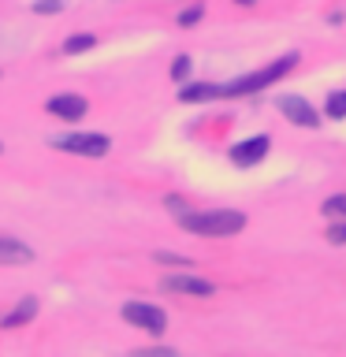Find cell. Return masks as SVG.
<instances>
[{"label":"cell","mask_w":346,"mask_h":357,"mask_svg":"<svg viewBox=\"0 0 346 357\" xmlns=\"http://www.w3.org/2000/svg\"><path fill=\"white\" fill-rule=\"evenodd\" d=\"M86 49H93V33H75V38H67V41H63V52H67V56L86 52Z\"/></svg>","instance_id":"4fadbf2b"},{"label":"cell","mask_w":346,"mask_h":357,"mask_svg":"<svg viewBox=\"0 0 346 357\" xmlns=\"http://www.w3.org/2000/svg\"><path fill=\"white\" fill-rule=\"evenodd\" d=\"M33 250L27 242L11 238V234H0V264H30Z\"/></svg>","instance_id":"9c48e42d"},{"label":"cell","mask_w":346,"mask_h":357,"mask_svg":"<svg viewBox=\"0 0 346 357\" xmlns=\"http://www.w3.org/2000/svg\"><path fill=\"white\" fill-rule=\"evenodd\" d=\"M239 4H253V0H239Z\"/></svg>","instance_id":"44dd1931"},{"label":"cell","mask_w":346,"mask_h":357,"mask_svg":"<svg viewBox=\"0 0 346 357\" xmlns=\"http://www.w3.org/2000/svg\"><path fill=\"white\" fill-rule=\"evenodd\" d=\"M320 208H324V216H339V220H346V194H335V197H328Z\"/></svg>","instance_id":"5bb4252c"},{"label":"cell","mask_w":346,"mask_h":357,"mask_svg":"<svg viewBox=\"0 0 346 357\" xmlns=\"http://www.w3.org/2000/svg\"><path fill=\"white\" fill-rule=\"evenodd\" d=\"M123 320H127L130 328L149 331V335L167 331V312L160 305H149V301H127V305H123Z\"/></svg>","instance_id":"3957f363"},{"label":"cell","mask_w":346,"mask_h":357,"mask_svg":"<svg viewBox=\"0 0 346 357\" xmlns=\"http://www.w3.org/2000/svg\"><path fill=\"white\" fill-rule=\"evenodd\" d=\"M279 112L290 123H298V127H320V116L309 108L306 97H279Z\"/></svg>","instance_id":"52a82bcc"},{"label":"cell","mask_w":346,"mask_h":357,"mask_svg":"<svg viewBox=\"0 0 346 357\" xmlns=\"http://www.w3.org/2000/svg\"><path fill=\"white\" fill-rule=\"evenodd\" d=\"M216 97H220V86H209V82L179 89V100H190V105H197V100H216Z\"/></svg>","instance_id":"8fae6325"},{"label":"cell","mask_w":346,"mask_h":357,"mask_svg":"<svg viewBox=\"0 0 346 357\" xmlns=\"http://www.w3.org/2000/svg\"><path fill=\"white\" fill-rule=\"evenodd\" d=\"M197 19H201V4H194V8H186L183 15H179V26H194Z\"/></svg>","instance_id":"e0dca14e"},{"label":"cell","mask_w":346,"mask_h":357,"mask_svg":"<svg viewBox=\"0 0 346 357\" xmlns=\"http://www.w3.org/2000/svg\"><path fill=\"white\" fill-rule=\"evenodd\" d=\"M190 234H209V238H227V234H239L246 227V216L242 212H231V208H212V212H183L175 216Z\"/></svg>","instance_id":"6da1fadb"},{"label":"cell","mask_w":346,"mask_h":357,"mask_svg":"<svg viewBox=\"0 0 346 357\" xmlns=\"http://www.w3.org/2000/svg\"><path fill=\"white\" fill-rule=\"evenodd\" d=\"M294 63H298V52L279 56L276 63L261 67V71H253V75H246V78H234V82H227V86H220V97H246V93H257V89H268L272 82H279L283 75L294 71Z\"/></svg>","instance_id":"7a4b0ae2"},{"label":"cell","mask_w":346,"mask_h":357,"mask_svg":"<svg viewBox=\"0 0 346 357\" xmlns=\"http://www.w3.org/2000/svg\"><path fill=\"white\" fill-rule=\"evenodd\" d=\"M160 287L167 294H186V298H212L216 294V287L209 279H197V275H164Z\"/></svg>","instance_id":"5b68a950"},{"label":"cell","mask_w":346,"mask_h":357,"mask_svg":"<svg viewBox=\"0 0 346 357\" xmlns=\"http://www.w3.org/2000/svg\"><path fill=\"white\" fill-rule=\"evenodd\" d=\"M0 153H4V145H0Z\"/></svg>","instance_id":"7402d4cb"},{"label":"cell","mask_w":346,"mask_h":357,"mask_svg":"<svg viewBox=\"0 0 346 357\" xmlns=\"http://www.w3.org/2000/svg\"><path fill=\"white\" fill-rule=\"evenodd\" d=\"M52 145L63 153H75V156H105L112 149V142L105 134H67V138H56Z\"/></svg>","instance_id":"277c9868"},{"label":"cell","mask_w":346,"mask_h":357,"mask_svg":"<svg viewBox=\"0 0 346 357\" xmlns=\"http://www.w3.org/2000/svg\"><path fill=\"white\" fill-rule=\"evenodd\" d=\"M328 238H331L335 245H343V242H346V223H335V227L328 231Z\"/></svg>","instance_id":"ac0fdd59"},{"label":"cell","mask_w":346,"mask_h":357,"mask_svg":"<svg viewBox=\"0 0 346 357\" xmlns=\"http://www.w3.org/2000/svg\"><path fill=\"white\" fill-rule=\"evenodd\" d=\"M324 112H328V119H346V89H335L328 97V105H324Z\"/></svg>","instance_id":"7c38bea8"},{"label":"cell","mask_w":346,"mask_h":357,"mask_svg":"<svg viewBox=\"0 0 346 357\" xmlns=\"http://www.w3.org/2000/svg\"><path fill=\"white\" fill-rule=\"evenodd\" d=\"M156 261H164V264H179V268H190L186 257H172V253H156Z\"/></svg>","instance_id":"d6986e66"},{"label":"cell","mask_w":346,"mask_h":357,"mask_svg":"<svg viewBox=\"0 0 346 357\" xmlns=\"http://www.w3.org/2000/svg\"><path fill=\"white\" fill-rule=\"evenodd\" d=\"M186 75H190V60H186V56H179V60L172 63V78H175V82H183Z\"/></svg>","instance_id":"2e32d148"},{"label":"cell","mask_w":346,"mask_h":357,"mask_svg":"<svg viewBox=\"0 0 346 357\" xmlns=\"http://www.w3.org/2000/svg\"><path fill=\"white\" fill-rule=\"evenodd\" d=\"M167 208H172L175 216H183V212H186V201H179V197H167Z\"/></svg>","instance_id":"ffe728a7"},{"label":"cell","mask_w":346,"mask_h":357,"mask_svg":"<svg viewBox=\"0 0 346 357\" xmlns=\"http://www.w3.org/2000/svg\"><path fill=\"white\" fill-rule=\"evenodd\" d=\"M268 149H272V142H268V134H257V138H246L239 142L231 149V164H239V167H253V164H261Z\"/></svg>","instance_id":"8992f818"},{"label":"cell","mask_w":346,"mask_h":357,"mask_svg":"<svg viewBox=\"0 0 346 357\" xmlns=\"http://www.w3.org/2000/svg\"><path fill=\"white\" fill-rule=\"evenodd\" d=\"M86 97H78V93H60V97H52L49 100V112L56 119H67V123H75V119H82L86 116Z\"/></svg>","instance_id":"ba28073f"},{"label":"cell","mask_w":346,"mask_h":357,"mask_svg":"<svg viewBox=\"0 0 346 357\" xmlns=\"http://www.w3.org/2000/svg\"><path fill=\"white\" fill-rule=\"evenodd\" d=\"M38 317V298H22L15 312H8V317H0V328H19V324H27Z\"/></svg>","instance_id":"30bf717a"},{"label":"cell","mask_w":346,"mask_h":357,"mask_svg":"<svg viewBox=\"0 0 346 357\" xmlns=\"http://www.w3.org/2000/svg\"><path fill=\"white\" fill-rule=\"evenodd\" d=\"M60 8H63V0H38V4H33V11H38V15H56Z\"/></svg>","instance_id":"9a60e30c"}]
</instances>
